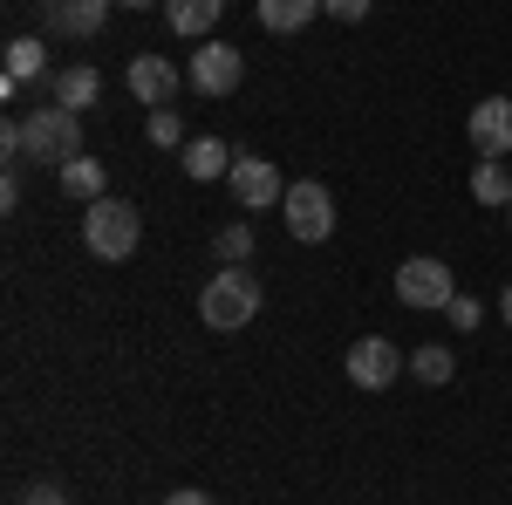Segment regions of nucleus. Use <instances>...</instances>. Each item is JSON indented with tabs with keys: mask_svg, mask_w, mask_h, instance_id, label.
Instances as JSON below:
<instances>
[{
	"mask_svg": "<svg viewBox=\"0 0 512 505\" xmlns=\"http://www.w3.org/2000/svg\"><path fill=\"white\" fill-rule=\"evenodd\" d=\"M226 192H233L246 212H260V205H280V198H287V185H280V171L267 164V157H239L233 178H226Z\"/></svg>",
	"mask_w": 512,
	"mask_h": 505,
	"instance_id": "8",
	"label": "nucleus"
},
{
	"mask_svg": "<svg viewBox=\"0 0 512 505\" xmlns=\"http://www.w3.org/2000/svg\"><path fill=\"white\" fill-rule=\"evenodd\" d=\"M7 82H48V41L41 35L7 41Z\"/></svg>",
	"mask_w": 512,
	"mask_h": 505,
	"instance_id": "16",
	"label": "nucleus"
},
{
	"mask_svg": "<svg viewBox=\"0 0 512 505\" xmlns=\"http://www.w3.org/2000/svg\"><path fill=\"white\" fill-rule=\"evenodd\" d=\"M451 294H458V280H451V267L437 260V253H410L403 267H396V301L417 314H444L451 308Z\"/></svg>",
	"mask_w": 512,
	"mask_h": 505,
	"instance_id": "4",
	"label": "nucleus"
},
{
	"mask_svg": "<svg viewBox=\"0 0 512 505\" xmlns=\"http://www.w3.org/2000/svg\"><path fill=\"white\" fill-rule=\"evenodd\" d=\"M321 0H260V28L267 35H301V28H315Z\"/></svg>",
	"mask_w": 512,
	"mask_h": 505,
	"instance_id": "15",
	"label": "nucleus"
},
{
	"mask_svg": "<svg viewBox=\"0 0 512 505\" xmlns=\"http://www.w3.org/2000/svg\"><path fill=\"white\" fill-rule=\"evenodd\" d=\"M185 82H192L198 96H233L239 82H246V55H239L233 41H198Z\"/></svg>",
	"mask_w": 512,
	"mask_h": 505,
	"instance_id": "6",
	"label": "nucleus"
},
{
	"mask_svg": "<svg viewBox=\"0 0 512 505\" xmlns=\"http://www.w3.org/2000/svg\"><path fill=\"white\" fill-rule=\"evenodd\" d=\"M164 505H212V499H205V492H171Z\"/></svg>",
	"mask_w": 512,
	"mask_h": 505,
	"instance_id": "26",
	"label": "nucleus"
},
{
	"mask_svg": "<svg viewBox=\"0 0 512 505\" xmlns=\"http://www.w3.org/2000/svg\"><path fill=\"white\" fill-rule=\"evenodd\" d=\"M178 157H185V178L192 185H219V178H233V164H239V151L226 137H192Z\"/></svg>",
	"mask_w": 512,
	"mask_h": 505,
	"instance_id": "12",
	"label": "nucleus"
},
{
	"mask_svg": "<svg viewBox=\"0 0 512 505\" xmlns=\"http://www.w3.org/2000/svg\"><path fill=\"white\" fill-rule=\"evenodd\" d=\"M198 314H205V328H219V335L246 328V321L260 314V280L246 267H219L205 280V294H198Z\"/></svg>",
	"mask_w": 512,
	"mask_h": 505,
	"instance_id": "2",
	"label": "nucleus"
},
{
	"mask_svg": "<svg viewBox=\"0 0 512 505\" xmlns=\"http://www.w3.org/2000/svg\"><path fill=\"white\" fill-rule=\"evenodd\" d=\"M369 7H376V0H321V14H335V21H369Z\"/></svg>",
	"mask_w": 512,
	"mask_h": 505,
	"instance_id": "23",
	"label": "nucleus"
},
{
	"mask_svg": "<svg viewBox=\"0 0 512 505\" xmlns=\"http://www.w3.org/2000/svg\"><path fill=\"white\" fill-rule=\"evenodd\" d=\"M403 369H410V355L396 349V342H383V335H362L349 349V383L355 389H390Z\"/></svg>",
	"mask_w": 512,
	"mask_h": 505,
	"instance_id": "7",
	"label": "nucleus"
},
{
	"mask_svg": "<svg viewBox=\"0 0 512 505\" xmlns=\"http://www.w3.org/2000/svg\"><path fill=\"white\" fill-rule=\"evenodd\" d=\"M144 144H151V151H185L192 137H185L178 110H151V130H144Z\"/></svg>",
	"mask_w": 512,
	"mask_h": 505,
	"instance_id": "20",
	"label": "nucleus"
},
{
	"mask_svg": "<svg viewBox=\"0 0 512 505\" xmlns=\"http://www.w3.org/2000/svg\"><path fill=\"white\" fill-rule=\"evenodd\" d=\"M0 205H7V212L21 205V164H7V178H0Z\"/></svg>",
	"mask_w": 512,
	"mask_h": 505,
	"instance_id": "25",
	"label": "nucleus"
},
{
	"mask_svg": "<svg viewBox=\"0 0 512 505\" xmlns=\"http://www.w3.org/2000/svg\"><path fill=\"white\" fill-rule=\"evenodd\" d=\"M212 253H219L226 267H246V253H253V233H246V226H219V233H212Z\"/></svg>",
	"mask_w": 512,
	"mask_h": 505,
	"instance_id": "21",
	"label": "nucleus"
},
{
	"mask_svg": "<svg viewBox=\"0 0 512 505\" xmlns=\"http://www.w3.org/2000/svg\"><path fill=\"white\" fill-rule=\"evenodd\" d=\"M117 7H137V14H144V7H164V0H117Z\"/></svg>",
	"mask_w": 512,
	"mask_h": 505,
	"instance_id": "27",
	"label": "nucleus"
},
{
	"mask_svg": "<svg viewBox=\"0 0 512 505\" xmlns=\"http://www.w3.org/2000/svg\"><path fill=\"white\" fill-rule=\"evenodd\" d=\"M137 239H144V219H137L130 198H96V205L82 212V246H89L96 260H110V267L137 253Z\"/></svg>",
	"mask_w": 512,
	"mask_h": 505,
	"instance_id": "1",
	"label": "nucleus"
},
{
	"mask_svg": "<svg viewBox=\"0 0 512 505\" xmlns=\"http://www.w3.org/2000/svg\"><path fill=\"white\" fill-rule=\"evenodd\" d=\"M110 7H117V0H48V35H62V41H89V35H103Z\"/></svg>",
	"mask_w": 512,
	"mask_h": 505,
	"instance_id": "10",
	"label": "nucleus"
},
{
	"mask_svg": "<svg viewBox=\"0 0 512 505\" xmlns=\"http://www.w3.org/2000/svg\"><path fill=\"white\" fill-rule=\"evenodd\" d=\"M280 212H287V233L301 239V246H321V239L335 233V192H328L321 178H301V185H287Z\"/></svg>",
	"mask_w": 512,
	"mask_h": 505,
	"instance_id": "5",
	"label": "nucleus"
},
{
	"mask_svg": "<svg viewBox=\"0 0 512 505\" xmlns=\"http://www.w3.org/2000/svg\"><path fill=\"white\" fill-rule=\"evenodd\" d=\"M465 130H472L478 157H512V96H485L465 117Z\"/></svg>",
	"mask_w": 512,
	"mask_h": 505,
	"instance_id": "9",
	"label": "nucleus"
},
{
	"mask_svg": "<svg viewBox=\"0 0 512 505\" xmlns=\"http://www.w3.org/2000/svg\"><path fill=\"white\" fill-rule=\"evenodd\" d=\"M55 178H62V192H69V198H89V205L103 198V185H110V171H103V157H89V151H82L76 164H62Z\"/></svg>",
	"mask_w": 512,
	"mask_h": 505,
	"instance_id": "17",
	"label": "nucleus"
},
{
	"mask_svg": "<svg viewBox=\"0 0 512 505\" xmlns=\"http://www.w3.org/2000/svg\"><path fill=\"white\" fill-rule=\"evenodd\" d=\"M478 314H485V308H478V294H451V308H444V321L472 335V328H478Z\"/></svg>",
	"mask_w": 512,
	"mask_h": 505,
	"instance_id": "22",
	"label": "nucleus"
},
{
	"mask_svg": "<svg viewBox=\"0 0 512 505\" xmlns=\"http://www.w3.org/2000/svg\"><path fill=\"white\" fill-rule=\"evenodd\" d=\"M48 89H55V96H48V103H62V110H96V103H103V76H96V69H55V76H48Z\"/></svg>",
	"mask_w": 512,
	"mask_h": 505,
	"instance_id": "13",
	"label": "nucleus"
},
{
	"mask_svg": "<svg viewBox=\"0 0 512 505\" xmlns=\"http://www.w3.org/2000/svg\"><path fill=\"white\" fill-rule=\"evenodd\" d=\"M472 198H478V205H512L506 157H478V164H472Z\"/></svg>",
	"mask_w": 512,
	"mask_h": 505,
	"instance_id": "18",
	"label": "nucleus"
},
{
	"mask_svg": "<svg viewBox=\"0 0 512 505\" xmlns=\"http://www.w3.org/2000/svg\"><path fill=\"white\" fill-rule=\"evenodd\" d=\"M219 14H226V0H164V21H171V35H192V41H212Z\"/></svg>",
	"mask_w": 512,
	"mask_h": 505,
	"instance_id": "14",
	"label": "nucleus"
},
{
	"mask_svg": "<svg viewBox=\"0 0 512 505\" xmlns=\"http://www.w3.org/2000/svg\"><path fill=\"white\" fill-rule=\"evenodd\" d=\"M499 314H506V321H512V287H506V294H499Z\"/></svg>",
	"mask_w": 512,
	"mask_h": 505,
	"instance_id": "28",
	"label": "nucleus"
},
{
	"mask_svg": "<svg viewBox=\"0 0 512 505\" xmlns=\"http://www.w3.org/2000/svg\"><path fill=\"white\" fill-rule=\"evenodd\" d=\"M21 137H28V157L35 164H55V171L82 157V117L62 110V103H41L35 117H21Z\"/></svg>",
	"mask_w": 512,
	"mask_h": 505,
	"instance_id": "3",
	"label": "nucleus"
},
{
	"mask_svg": "<svg viewBox=\"0 0 512 505\" xmlns=\"http://www.w3.org/2000/svg\"><path fill=\"white\" fill-rule=\"evenodd\" d=\"M130 96H137L144 110H171V96H178V69H171L164 55H137V62H130Z\"/></svg>",
	"mask_w": 512,
	"mask_h": 505,
	"instance_id": "11",
	"label": "nucleus"
},
{
	"mask_svg": "<svg viewBox=\"0 0 512 505\" xmlns=\"http://www.w3.org/2000/svg\"><path fill=\"white\" fill-rule=\"evenodd\" d=\"M21 505H69V492H62L55 478H41V485H28V492H21Z\"/></svg>",
	"mask_w": 512,
	"mask_h": 505,
	"instance_id": "24",
	"label": "nucleus"
},
{
	"mask_svg": "<svg viewBox=\"0 0 512 505\" xmlns=\"http://www.w3.org/2000/svg\"><path fill=\"white\" fill-rule=\"evenodd\" d=\"M410 376H417V383H431V389H437V383H451V376H458V355L431 342V349L410 355Z\"/></svg>",
	"mask_w": 512,
	"mask_h": 505,
	"instance_id": "19",
	"label": "nucleus"
},
{
	"mask_svg": "<svg viewBox=\"0 0 512 505\" xmlns=\"http://www.w3.org/2000/svg\"><path fill=\"white\" fill-rule=\"evenodd\" d=\"M506 226H512V205H506Z\"/></svg>",
	"mask_w": 512,
	"mask_h": 505,
	"instance_id": "29",
	"label": "nucleus"
}]
</instances>
